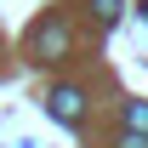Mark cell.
<instances>
[{
	"label": "cell",
	"instance_id": "cell-3",
	"mask_svg": "<svg viewBox=\"0 0 148 148\" xmlns=\"http://www.w3.org/2000/svg\"><path fill=\"white\" fill-rule=\"evenodd\" d=\"M125 125L148 137V103H125Z\"/></svg>",
	"mask_w": 148,
	"mask_h": 148
},
{
	"label": "cell",
	"instance_id": "cell-2",
	"mask_svg": "<svg viewBox=\"0 0 148 148\" xmlns=\"http://www.w3.org/2000/svg\"><path fill=\"white\" fill-rule=\"evenodd\" d=\"M63 40H69V34H63V23H57V17H46V23H40V34H34V46H40V57L51 63V57L63 51Z\"/></svg>",
	"mask_w": 148,
	"mask_h": 148
},
{
	"label": "cell",
	"instance_id": "cell-5",
	"mask_svg": "<svg viewBox=\"0 0 148 148\" xmlns=\"http://www.w3.org/2000/svg\"><path fill=\"white\" fill-rule=\"evenodd\" d=\"M120 148H148V137H143V131H125V143H120Z\"/></svg>",
	"mask_w": 148,
	"mask_h": 148
},
{
	"label": "cell",
	"instance_id": "cell-1",
	"mask_svg": "<svg viewBox=\"0 0 148 148\" xmlns=\"http://www.w3.org/2000/svg\"><path fill=\"white\" fill-rule=\"evenodd\" d=\"M80 114H86V97L74 91V86H57V91H51V120H63V125H80Z\"/></svg>",
	"mask_w": 148,
	"mask_h": 148
},
{
	"label": "cell",
	"instance_id": "cell-6",
	"mask_svg": "<svg viewBox=\"0 0 148 148\" xmlns=\"http://www.w3.org/2000/svg\"><path fill=\"white\" fill-rule=\"evenodd\" d=\"M143 17H148V0H143Z\"/></svg>",
	"mask_w": 148,
	"mask_h": 148
},
{
	"label": "cell",
	"instance_id": "cell-4",
	"mask_svg": "<svg viewBox=\"0 0 148 148\" xmlns=\"http://www.w3.org/2000/svg\"><path fill=\"white\" fill-rule=\"evenodd\" d=\"M91 6H97V23H114V17H120V0H91Z\"/></svg>",
	"mask_w": 148,
	"mask_h": 148
}]
</instances>
